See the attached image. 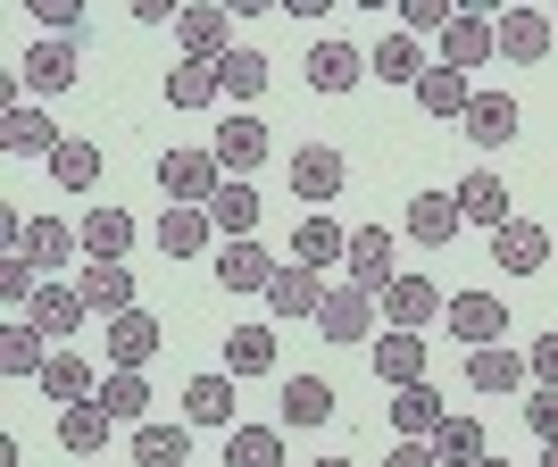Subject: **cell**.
I'll return each mask as SVG.
<instances>
[{
    "label": "cell",
    "instance_id": "obj_1",
    "mask_svg": "<svg viewBox=\"0 0 558 467\" xmlns=\"http://www.w3.org/2000/svg\"><path fill=\"white\" fill-rule=\"evenodd\" d=\"M217 184H226L217 151H167V159H159V192H167V209H209Z\"/></svg>",
    "mask_w": 558,
    "mask_h": 467
},
{
    "label": "cell",
    "instance_id": "obj_2",
    "mask_svg": "<svg viewBox=\"0 0 558 467\" xmlns=\"http://www.w3.org/2000/svg\"><path fill=\"white\" fill-rule=\"evenodd\" d=\"M75 75H84V50L59 43V34H43V43L17 59V84H25V93H68Z\"/></svg>",
    "mask_w": 558,
    "mask_h": 467
},
{
    "label": "cell",
    "instance_id": "obj_3",
    "mask_svg": "<svg viewBox=\"0 0 558 467\" xmlns=\"http://www.w3.org/2000/svg\"><path fill=\"white\" fill-rule=\"evenodd\" d=\"M442 318H450V334L475 343V350H492L509 334V301H500V292H459V301H442Z\"/></svg>",
    "mask_w": 558,
    "mask_h": 467
},
{
    "label": "cell",
    "instance_id": "obj_4",
    "mask_svg": "<svg viewBox=\"0 0 558 467\" xmlns=\"http://www.w3.org/2000/svg\"><path fill=\"white\" fill-rule=\"evenodd\" d=\"M59 142H68V134H59L34 100H9V117H0V151H9V159H50Z\"/></svg>",
    "mask_w": 558,
    "mask_h": 467
},
{
    "label": "cell",
    "instance_id": "obj_5",
    "mask_svg": "<svg viewBox=\"0 0 558 467\" xmlns=\"http://www.w3.org/2000/svg\"><path fill=\"white\" fill-rule=\"evenodd\" d=\"M492 259H500V276H542L550 267V234L534 217H509V226L492 234Z\"/></svg>",
    "mask_w": 558,
    "mask_h": 467
},
{
    "label": "cell",
    "instance_id": "obj_6",
    "mask_svg": "<svg viewBox=\"0 0 558 467\" xmlns=\"http://www.w3.org/2000/svg\"><path fill=\"white\" fill-rule=\"evenodd\" d=\"M209 151H217V167H226V184H251V167L267 159V125H258V117H226Z\"/></svg>",
    "mask_w": 558,
    "mask_h": 467
},
{
    "label": "cell",
    "instance_id": "obj_7",
    "mask_svg": "<svg viewBox=\"0 0 558 467\" xmlns=\"http://www.w3.org/2000/svg\"><path fill=\"white\" fill-rule=\"evenodd\" d=\"M326 292H333V284L317 276V267H301V259H292V267H276V284H267V318H317V309H326Z\"/></svg>",
    "mask_w": 558,
    "mask_h": 467
},
{
    "label": "cell",
    "instance_id": "obj_8",
    "mask_svg": "<svg viewBox=\"0 0 558 467\" xmlns=\"http://www.w3.org/2000/svg\"><path fill=\"white\" fill-rule=\"evenodd\" d=\"M9 251H25L34 267H43V276H59V267L84 251V234H75L68 217H34V226H17V242H9Z\"/></svg>",
    "mask_w": 558,
    "mask_h": 467
},
{
    "label": "cell",
    "instance_id": "obj_9",
    "mask_svg": "<svg viewBox=\"0 0 558 467\" xmlns=\"http://www.w3.org/2000/svg\"><path fill=\"white\" fill-rule=\"evenodd\" d=\"M342 151H333V142H301V151H292V201H333V192H342Z\"/></svg>",
    "mask_w": 558,
    "mask_h": 467
},
{
    "label": "cell",
    "instance_id": "obj_10",
    "mask_svg": "<svg viewBox=\"0 0 558 467\" xmlns=\"http://www.w3.org/2000/svg\"><path fill=\"white\" fill-rule=\"evenodd\" d=\"M450 192H459V217H466V226H492V234H500V226H509V184H500V167H475V176H459V184H450Z\"/></svg>",
    "mask_w": 558,
    "mask_h": 467
},
{
    "label": "cell",
    "instance_id": "obj_11",
    "mask_svg": "<svg viewBox=\"0 0 558 467\" xmlns=\"http://www.w3.org/2000/svg\"><path fill=\"white\" fill-rule=\"evenodd\" d=\"M492 50H500V25L475 17V9H459V17L442 25V68H459V75H466V68H484Z\"/></svg>",
    "mask_w": 558,
    "mask_h": 467
},
{
    "label": "cell",
    "instance_id": "obj_12",
    "mask_svg": "<svg viewBox=\"0 0 558 467\" xmlns=\"http://www.w3.org/2000/svg\"><path fill=\"white\" fill-rule=\"evenodd\" d=\"M384 418L400 426V443H434V434H442V393H434V384H400L392 393V409H384Z\"/></svg>",
    "mask_w": 558,
    "mask_h": 467
},
{
    "label": "cell",
    "instance_id": "obj_13",
    "mask_svg": "<svg viewBox=\"0 0 558 467\" xmlns=\"http://www.w3.org/2000/svg\"><path fill=\"white\" fill-rule=\"evenodd\" d=\"M75 292H84V309H100V318H125V309H134V276H125V259H84Z\"/></svg>",
    "mask_w": 558,
    "mask_h": 467
},
{
    "label": "cell",
    "instance_id": "obj_14",
    "mask_svg": "<svg viewBox=\"0 0 558 467\" xmlns=\"http://www.w3.org/2000/svg\"><path fill=\"white\" fill-rule=\"evenodd\" d=\"M367 318H375V292H367V284H333L326 309H317L326 343H367Z\"/></svg>",
    "mask_w": 558,
    "mask_h": 467
},
{
    "label": "cell",
    "instance_id": "obj_15",
    "mask_svg": "<svg viewBox=\"0 0 558 467\" xmlns=\"http://www.w3.org/2000/svg\"><path fill=\"white\" fill-rule=\"evenodd\" d=\"M375 309H384V318H392V334H417V326H434V284L425 276H392L384 284V292H375Z\"/></svg>",
    "mask_w": 558,
    "mask_h": 467
},
{
    "label": "cell",
    "instance_id": "obj_16",
    "mask_svg": "<svg viewBox=\"0 0 558 467\" xmlns=\"http://www.w3.org/2000/svg\"><path fill=\"white\" fill-rule=\"evenodd\" d=\"M175 43H184V59L217 68V59L233 50V17L226 9H184V17H175Z\"/></svg>",
    "mask_w": 558,
    "mask_h": 467
},
{
    "label": "cell",
    "instance_id": "obj_17",
    "mask_svg": "<svg viewBox=\"0 0 558 467\" xmlns=\"http://www.w3.org/2000/svg\"><path fill=\"white\" fill-rule=\"evenodd\" d=\"M217 284H226V292H267V284H276V259H267V242H226V251H217Z\"/></svg>",
    "mask_w": 558,
    "mask_h": 467
},
{
    "label": "cell",
    "instance_id": "obj_18",
    "mask_svg": "<svg viewBox=\"0 0 558 467\" xmlns=\"http://www.w3.org/2000/svg\"><path fill=\"white\" fill-rule=\"evenodd\" d=\"M500 59H542L550 50V34H558V17L550 9H500Z\"/></svg>",
    "mask_w": 558,
    "mask_h": 467
},
{
    "label": "cell",
    "instance_id": "obj_19",
    "mask_svg": "<svg viewBox=\"0 0 558 467\" xmlns=\"http://www.w3.org/2000/svg\"><path fill=\"white\" fill-rule=\"evenodd\" d=\"M459 192H417V201H409V234H417L425 251H442V242H459Z\"/></svg>",
    "mask_w": 558,
    "mask_h": 467
},
{
    "label": "cell",
    "instance_id": "obj_20",
    "mask_svg": "<svg viewBox=\"0 0 558 467\" xmlns=\"http://www.w3.org/2000/svg\"><path fill=\"white\" fill-rule=\"evenodd\" d=\"M167 334H159V318L150 309H125V318H109V359L117 368H150V350H159Z\"/></svg>",
    "mask_w": 558,
    "mask_h": 467
},
{
    "label": "cell",
    "instance_id": "obj_21",
    "mask_svg": "<svg viewBox=\"0 0 558 467\" xmlns=\"http://www.w3.org/2000/svg\"><path fill=\"white\" fill-rule=\"evenodd\" d=\"M292 259H301V267H333V259H350V234L333 226L326 209H308L301 226H292Z\"/></svg>",
    "mask_w": 558,
    "mask_h": 467
},
{
    "label": "cell",
    "instance_id": "obj_22",
    "mask_svg": "<svg viewBox=\"0 0 558 467\" xmlns=\"http://www.w3.org/2000/svg\"><path fill=\"white\" fill-rule=\"evenodd\" d=\"M342 267H350V284L384 292V284H392V234H384V226H359V234H350V259H342Z\"/></svg>",
    "mask_w": 558,
    "mask_h": 467
},
{
    "label": "cell",
    "instance_id": "obj_23",
    "mask_svg": "<svg viewBox=\"0 0 558 467\" xmlns=\"http://www.w3.org/2000/svg\"><path fill=\"white\" fill-rule=\"evenodd\" d=\"M459 125H466V142L500 151V142L517 134V100H509V93H475V100H466V117H459Z\"/></svg>",
    "mask_w": 558,
    "mask_h": 467
},
{
    "label": "cell",
    "instance_id": "obj_24",
    "mask_svg": "<svg viewBox=\"0 0 558 467\" xmlns=\"http://www.w3.org/2000/svg\"><path fill=\"white\" fill-rule=\"evenodd\" d=\"M84 318H93V309H84V292H75V284H43V292H34V326H43L50 343H68Z\"/></svg>",
    "mask_w": 558,
    "mask_h": 467
},
{
    "label": "cell",
    "instance_id": "obj_25",
    "mask_svg": "<svg viewBox=\"0 0 558 467\" xmlns=\"http://www.w3.org/2000/svg\"><path fill=\"white\" fill-rule=\"evenodd\" d=\"M425 68H434V59H425L417 34H384V43H375V75H384V84H409V93H417Z\"/></svg>",
    "mask_w": 558,
    "mask_h": 467
},
{
    "label": "cell",
    "instance_id": "obj_26",
    "mask_svg": "<svg viewBox=\"0 0 558 467\" xmlns=\"http://www.w3.org/2000/svg\"><path fill=\"white\" fill-rule=\"evenodd\" d=\"M50 334L34 326V318H9V334H0V375H43L50 368Z\"/></svg>",
    "mask_w": 558,
    "mask_h": 467
},
{
    "label": "cell",
    "instance_id": "obj_27",
    "mask_svg": "<svg viewBox=\"0 0 558 467\" xmlns=\"http://www.w3.org/2000/svg\"><path fill=\"white\" fill-rule=\"evenodd\" d=\"M109 426H117V418L100 409V393H93V400H75V409H59V443H68L75 459H93V451L109 443Z\"/></svg>",
    "mask_w": 558,
    "mask_h": 467
},
{
    "label": "cell",
    "instance_id": "obj_28",
    "mask_svg": "<svg viewBox=\"0 0 558 467\" xmlns=\"http://www.w3.org/2000/svg\"><path fill=\"white\" fill-rule=\"evenodd\" d=\"M375 375H384V384H425V334H384V343H375Z\"/></svg>",
    "mask_w": 558,
    "mask_h": 467
},
{
    "label": "cell",
    "instance_id": "obj_29",
    "mask_svg": "<svg viewBox=\"0 0 558 467\" xmlns=\"http://www.w3.org/2000/svg\"><path fill=\"white\" fill-rule=\"evenodd\" d=\"M525 375H534V368H525L517 350H500V343H492V350H466V384H475V393H517Z\"/></svg>",
    "mask_w": 558,
    "mask_h": 467
},
{
    "label": "cell",
    "instance_id": "obj_30",
    "mask_svg": "<svg viewBox=\"0 0 558 467\" xmlns=\"http://www.w3.org/2000/svg\"><path fill=\"white\" fill-rule=\"evenodd\" d=\"M184 418L192 426H226L233 434V375H192L184 384Z\"/></svg>",
    "mask_w": 558,
    "mask_h": 467
},
{
    "label": "cell",
    "instance_id": "obj_31",
    "mask_svg": "<svg viewBox=\"0 0 558 467\" xmlns=\"http://www.w3.org/2000/svg\"><path fill=\"white\" fill-rule=\"evenodd\" d=\"M75 234H84V259H125V251H134V217H125V209H84Z\"/></svg>",
    "mask_w": 558,
    "mask_h": 467
},
{
    "label": "cell",
    "instance_id": "obj_32",
    "mask_svg": "<svg viewBox=\"0 0 558 467\" xmlns=\"http://www.w3.org/2000/svg\"><path fill=\"white\" fill-rule=\"evenodd\" d=\"M209 226L226 234V242H251V234H258V192H251V184H217Z\"/></svg>",
    "mask_w": 558,
    "mask_h": 467
},
{
    "label": "cell",
    "instance_id": "obj_33",
    "mask_svg": "<svg viewBox=\"0 0 558 467\" xmlns=\"http://www.w3.org/2000/svg\"><path fill=\"white\" fill-rule=\"evenodd\" d=\"M43 393L59 400V409H75V400H93V359H75V350H50V368H43Z\"/></svg>",
    "mask_w": 558,
    "mask_h": 467
},
{
    "label": "cell",
    "instance_id": "obj_34",
    "mask_svg": "<svg viewBox=\"0 0 558 467\" xmlns=\"http://www.w3.org/2000/svg\"><path fill=\"white\" fill-rule=\"evenodd\" d=\"M359 75H367V59H359L350 43H317L308 50V84H317V93H350Z\"/></svg>",
    "mask_w": 558,
    "mask_h": 467
},
{
    "label": "cell",
    "instance_id": "obj_35",
    "mask_svg": "<svg viewBox=\"0 0 558 467\" xmlns=\"http://www.w3.org/2000/svg\"><path fill=\"white\" fill-rule=\"evenodd\" d=\"M100 409H109L117 426H150V384H142V368H117L109 384H100Z\"/></svg>",
    "mask_w": 558,
    "mask_h": 467
},
{
    "label": "cell",
    "instance_id": "obj_36",
    "mask_svg": "<svg viewBox=\"0 0 558 467\" xmlns=\"http://www.w3.org/2000/svg\"><path fill=\"white\" fill-rule=\"evenodd\" d=\"M209 234H217L209 209H167L159 217V251L167 259H201V251H209Z\"/></svg>",
    "mask_w": 558,
    "mask_h": 467
},
{
    "label": "cell",
    "instance_id": "obj_37",
    "mask_svg": "<svg viewBox=\"0 0 558 467\" xmlns=\"http://www.w3.org/2000/svg\"><path fill=\"white\" fill-rule=\"evenodd\" d=\"M50 184L59 192H93L100 184V142H59V151H50Z\"/></svg>",
    "mask_w": 558,
    "mask_h": 467
},
{
    "label": "cell",
    "instance_id": "obj_38",
    "mask_svg": "<svg viewBox=\"0 0 558 467\" xmlns=\"http://www.w3.org/2000/svg\"><path fill=\"white\" fill-rule=\"evenodd\" d=\"M333 418V384L326 375H292L283 384V426H326Z\"/></svg>",
    "mask_w": 558,
    "mask_h": 467
},
{
    "label": "cell",
    "instance_id": "obj_39",
    "mask_svg": "<svg viewBox=\"0 0 558 467\" xmlns=\"http://www.w3.org/2000/svg\"><path fill=\"white\" fill-rule=\"evenodd\" d=\"M466 100H475V93H466V75L434 59V68H425V84H417V109H425V117H466Z\"/></svg>",
    "mask_w": 558,
    "mask_h": 467
},
{
    "label": "cell",
    "instance_id": "obj_40",
    "mask_svg": "<svg viewBox=\"0 0 558 467\" xmlns=\"http://www.w3.org/2000/svg\"><path fill=\"white\" fill-rule=\"evenodd\" d=\"M217 84H226L233 100H258V93H267V50H251V43H233L226 59H217Z\"/></svg>",
    "mask_w": 558,
    "mask_h": 467
},
{
    "label": "cell",
    "instance_id": "obj_41",
    "mask_svg": "<svg viewBox=\"0 0 558 467\" xmlns=\"http://www.w3.org/2000/svg\"><path fill=\"white\" fill-rule=\"evenodd\" d=\"M134 459H142V467H184V459H192V434L150 418V426H134Z\"/></svg>",
    "mask_w": 558,
    "mask_h": 467
},
{
    "label": "cell",
    "instance_id": "obj_42",
    "mask_svg": "<svg viewBox=\"0 0 558 467\" xmlns=\"http://www.w3.org/2000/svg\"><path fill=\"white\" fill-rule=\"evenodd\" d=\"M226 467H283V434L276 426H233L226 434Z\"/></svg>",
    "mask_w": 558,
    "mask_h": 467
},
{
    "label": "cell",
    "instance_id": "obj_43",
    "mask_svg": "<svg viewBox=\"0 0 558 467\" xmlns=\"http://www.w3.org/2000/svg\"><path fill=\"white\" fill-rule=\"evenodd\" d=\"M258 368H276V334L267 326H233L226 334V375H258Z\"/></svg>",
    "mask_w": 558,
    "mask_h": 467
},
{
    "label": "cell",
    "instance_id": "obj_44",
    "mask_svg": "<svg viewBox=\"0 0 558 467\" xmlns=\"http://www.w3.org/2000/svg\"><path fill=\"white\" fill-rule=\"evenodd\" d=\"M484 426H475V418H442V434H434V459H442V467H475V459H484Z\"/></svg>",
    "mask_w": 558,
    "mask_h": 467
},
{
    "label": "cell",
    "instance_id": "obj_45",
    "mask_svg": "<svg viewBox=\"0 0 558 467\" xmlns=\"http://www.w3.org/2000/svg\"><path fill=\"white\" fill-rule=\"evenodd\" d=\"M217 93H226V84H217V68H201V59H184V68L167 75V109H209Z\"/></svg>",
    "mask_w": 558,
    "mask_h": 467
},
{
    "label": "cell",
    "instance_id": "obj_46",
    "mask_svg": "<svg viewBox=\"0 0 558 467\" xmlns=\"http://www.w3.org/2000/svg\"><path fill=\"white\" fill-rule=\"evenodd\" d=\"M34 292H43V267H34L25 251H9V259H0V301H9V309H25Z\"/></svg>",
    "mask_w": 558,
    "mask_h": 467
},
{
    "label": "cell",
    "instance_id": "obj_47",
    "mask_svg": "<svg viewBox=\"0 0 558 467\" xmlns=\"http://www.w3.org/2000/svg\"><path fill=\"white\" fill-rule=\"evenodd\" d=\"M450 17H459L450 0H400V34H417V43H425V34L442 43V25H450Z\"/></svg>",
    "mask_w": 558,
    "mask_h": 467
},
{
    "label": "cell",
    "instance_id": "obj_48",
    "mask_svg": "<svg viewBox=\"0 0 558 467\" xmlns=\"http://www.w3.org/2000/svg\"><path fill=\"white\" fill-rule=\"evenodd\" d=\"M34 17H43L59 43H75V34H84V0H34Z\"/></svg>",
    "mask_w": 558,
    "mask_h": 467
},
{
    "label": "cell",
    "instance_id": "obj_49",
    "mask_svg": "<svg viewBox=\"0 0 558 467\" xmlns=\"http://www.w3.org/2000/svg\"><path fill=\"white\" fill-rule=\"evenodd\" d=\"M525 426H534L542 443H558V393H550V384H534V400H525Z\"/></svg>",
    "mask_w": 558,
    "mask_h": 467
},
{
    "label": "cell",
    "instance_id": "obj_50",
    "mask_svg": "<svg viewBox=\"0 0 558 467\" xmlns=\"http://www.w3.org/2000/svg\"><path fill=\"white\" fill-rule=\"evenodd\" d=\"M525 368H534V384H550V393H558V334H542V343L525 350Z\"/></svg>",
    "mask_w": 558,
    "mask_h": 467
},
{
    "label": "cell",
    "instance_id": "obj_51",
    "mask_svg": "<svg viewBox=\"0 0 558 467\" xmlns=\"http://www.w3.org/2000/svg\"><path fill=\"white\" fill-rule=\"evenodd\" d=\"M384 467H442V459H434V443H400Z\"/></svg>",
    "mask_w": 558,
    "mask_h": 467
},
{
    "label": "cell",
    "instance_id": "obj_52",
    "mask_svg": "<svg viewBox=\"0 0 558 467\" xmlns=\"http://www.w3.org/2000/svg\"><path fill=\"white\" fill-rule=\"evenodd\" d=\"M475 467H509V459H500V451H484V459H475Z\"/></svg>",
    "mask_w": 558,
    "mask_h": 467
},
{
    "label": "cell",
    "instance_id": "obj_53",
    "mask_svg": "<svg viewBox=\"0 0 558 467\" xmlns=\"http://www.w3.org/2000/svg\"><path fill=\"white\" fill-rule=\"evenodd\" d=\"M542 467H558V443H542Z\"/></svg>",
    "mask_w": 558,
    "mask_h": 467
},
{
    "label": "cell",
    "instance_id": "obj_54",
    "mask_svg": "<svg viewBox=\"0 0 558 467\" xmlns=\"http://www.w3.org/2000/svg\"><path fill=\"white\" fill-rule=\"evenodd\" d=\"M317 467H350V459H317Z\"/></svg>",
    "mask_w": 558,
    "mask_h": 467
}]
</instances>
